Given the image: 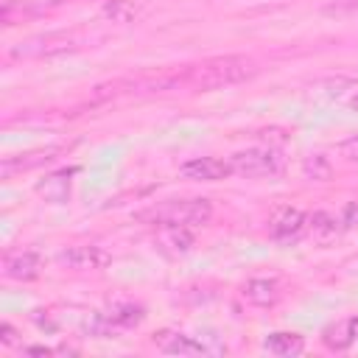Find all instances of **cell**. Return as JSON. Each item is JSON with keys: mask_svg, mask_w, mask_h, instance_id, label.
Segmentation results:
<instances>
[{"mask_svg": "<svg viewBox=\"0 0 358 358\" xmlns=\"http://www.w3.org/2000/svg\"><path fill=\"white\" fill-rule=\"evenodd\" d=\"M255 76V62L246 56H215L199 64H190L182 73V84L193 90H218Z\"/></svg>", "mask_w": 358, "mask_h": 358, "instance_id": "obj_1", "label": "cell"}, {"mask_svg": "<svg viewBox=\"0 0 358 358\" xmlns=\"http://www.w3.org/2000/svg\"><path fill=\"white\" fill-rule=\"evenodd\" d=\"M213 218V204L207 199H171L137 213V221L151 227H204Z\"/></svg>", "mask_w": 358, "mask_h": 358, "instance_id": "obj_2", "label": "cell"}, {"mask_svg": "<svg viewBox=\"0 0 358 358\" xmlns=\"http://www.w3.org/2000/svg\"><path fill=\"white\" fill-rule=\"evenodd\" d=\"M229 165H232L235 173L249 176V179H257V176H274V173H280L282 171V157L274 148H246V151L232 154Z\"/></svg>", "mask_w": 358, "mask_h": 358, "instance_id": "obj_3", "label": "cell"}, {"mask_svg": "<svg viewBox=\"0 0 358 358\" xmlns=\"http://www.w3.org/2000/svg\"><path fill=\"white\" fill-rule=\"evenodd\" d=\"M109 260L112 255L98 243H78V246H67L59 252V263L67 268H78V271H98L109 266Z\"/></svg>", "mask_w": 358, "mask_h": 358, "instance_id": "obj_4", "label": "cell"}, {"mask_svg": "<svg viewBox=\"0 0 358 358\" xmlns=\"http://www.w3.org/2000/svg\"><path fill=\"white\" fill-rule=\"evenodd\" d=\"M308 229V215L296 207H280L268 224V235L277 243H296Z\"/></svg>", "mask_w": 358, "mask_h": 358, "instance_id": "obj_5", "label": "cell"}, {"mask_svg": "<svg viewBox=\"0 0 358 358\" xmlns=\"http://www.w3.org/2000/svg\"><path fill=\"white\" fill-rule=\"evenodd\" d=\"M42 271V257L34 249H17L3 257V274L17 282H31Z\"/></svg>", "mask_w": 358, "mask_h": 358, "instance_id": "obj_6", "label": "cell"}, {"mask_svg": "<svg viewBox=\"0 0 358 358\" xmlns=\"http://www.w3.org/2000/svg\"><path fill=\"white\" fill-rule=\"evenodd\" d=\"M241 296L252 308H274L282 296V285L277 277H252L241 285Z\"/></svg>", "mask_w": 358, "mask_h": 358, "instance_id": "obj_7", "label": "cell"}, {"mask_svg": "<svg viewBox=\"0 0 358 358\" xmlns=\"http://www.w3.org/2000/svg\"><path fill=\"white\" fill-rule=\"evenodd\" d=\"M179 173L185 179H196V182H218V179H227L235 171L224 159H215V157H193V159L182 162Z\"/></svg>", "mask_w": 358, "mask_h": 358, "instance_id": "obj_8", "label": "cell"}, {"mask_svg": "<svg viewBox=\"0 0 358 358\" xmlns=\"http://www.w3.org/2000/svg\"><path fill=\"white\" fill-rule=\"evenodd\" d=\"M76 48V39L67 36V34H48V36H36L31 42H20L11 56L14 59H22V56H53V53H64V50H73Z\"/></svg>", "mask_w": 358, "mask_h": 358, "instance_id": "obj_9", "label": "cell"}, {"mask_svg": "<svg viewBox=\"0 0 358 358\" xmlns=\"http://www.w3.org/2000/svg\"><path fill=\"white\" fill-rule=\"evenodd\" d=\"M151 341L159 352H168V355H207V350L199 338L185 336L179 330H159V333H154Z\"/></svg>", "mask_w": 358, "mask_h": 358, "instance_id": "obj_10", "label": "cell"}, {"mask_svg": "<svg viewBox=\"0 0 358 358\" xmlns=\"http://www.w3.org/2000/svg\"><path fill=\"white\" fill-rule=\"evenodd\" d=\"M358 341V316L338 319L322 330V344L333 352H344Z\"/></svg>", "mask_w": 358, "mask_h": 358, "instance_id": "obj_11", "label": "cell"}, {"mask_svg": "<svg viewBox=\"0 0 358 358\" xmlns=\"http://www.w3.org/2000/svg\"><path fill=\"white\" fill-rule=\"evenodd\" d=\"M59 154V148H39V151H28V154H20V157H6L3 165H0V176L3 179H11L14 173L20 171H31V168H39L45 162H53Z\"/></svg>", "mask_w": 358, "mask_h": 358, "instance_id": "obj_12", "label": "cell"}, {"mask_svg": "<svg viewBox=\"0 0 358 358\" xmlns=\"http://www.w3.org/2000/svg\"><path fill=\"white\" fill-rule=\"evenodd\" d=\"M70 176H73V168L56 171V173L45 176L42 182H36V193L50 204H64L70 199Z\"/></svg>", "mask_w": 358, "mask_h": 358, "instance_id": "obj_13", "label": "cell"}, {"mask_svg": "<svg viewBox=\"0 0 358 358\" xmlns=\"http://www.w3.org/2000/svg\"><path fill=\"white\" fill-rule=\"evenodd\" d=\"M103 313H106L109 322H112L115 327H120V330L137 327V324L145 319L143 305H137V302H131V299H115V302H109V308H106Z\"/></svg>", "mask_w": 358, "mask_h": 358, "instance_id": "obj_14", "label": "cell"}, {"mask_svg": "<svg viewBox=\"0 0 358 358\" xmlns=\"http://www.w3.org/2000/svg\"><path fill=\"white\" fill-rule=\"evenodd\" d=\"M263 347H266L268 352H274V355L291 358V355H299V352L305 350V338H302L299 333H285V330H280V333L266 336Z\"/></svg>", "mask_w": 358, "mask_h": 358, "instance_id": "obj_15", "label": "cell"}, {"mask_svg": "<svg viewBox=\"0 0 358 358\" xmlns=\"http://www.w3.org/2000/svg\"><path fill=\"white\" fill-rule=\"evenodd\" d=\"M159 243L176 255H185L193 249V232L187 227H162V235H159Z\"/></svg>", "mask_w": 358, "mask_h": 358, "instance_id": "obj_16", "label": "cell"}, {"mask_svg": "<svg viewBox=\"0 0 358 358\" xmlns=\"http://www.w3.org/2000/svg\"><path fill=\"white\" fill-rule=\"evenodd\" d=\"M308 229L313 232L316 241L327 243L330 238H336V232H338V221H336V215H330V213H324V210H316L313 215H308Z\"/></svg>", "mask_w": 358, "mask_h": 358, "instance_id": "obj_17", "label": "cell"}, {"mask_svg": "<svg viewBox=\"0 0 358 358\" xmlns=\"http://www.w3.org/2000/svg\"><path fill=\"white\" fill-rule=\"evenodd\" d=\"M103 17H109L112 22H134L140 17V3L134 0H106L103 3Z\"/></svg>", "mask_w": 358, "mask_h": 358, "instance_id": "obj_18", "label": "cell"}, {"mask_svg": "<svg viewBox=\"0 0 358 358\" xmlns=\"http://www.w3.org/2000/svg\"><path fill=\"white\" fill-rule=\"evenodd\" d=\"M302 173H305V179L324 182V179H330L333 165H330V159H327L324 154H310V157L302 159Z\"/></svg>", "mask_w": 358, "mask_h": 358, "instance_id": "obj_19", "label": "cell"}, {"mask_svg": "<svg viewBox=\"0 0 358 358\" xmlns=\"http://www.w3.org/2000/svg\"><path fill=\"white\" fill-rule=\"evenodd\" d=\"M338 151H341V157H344V159H350V162H358V134L347 137V140L338 145Z\"/></svg>", "mask_w": 358, "mask_h": 358, "instance_id": "obj_20", "label": "cell"}, {"mask_svg": "<svg viewBox=\"0 0 358 358\" xmlns=\"http://www.w3.org/2000/svg\"><path fill=\"white\" fill-rule=\"evenodd\" d=\"M0 341H3V344H8V347H11V344H17V330H14L8 322H3V324H0Z\"/></svg>", "mask_w": 358, "mask_h": 358, "instance_id": "obj_21", "label": "cell"}, {"mask_svg": "<svg viewBox=\"0 0 358 358\" xmlns=\"http://www.w3.org/2000/svg\"><path fill=\"white\" fill-rule=\"evenodd\" d=\"M352 109H355V112H358V95H355V98H352Z\"/></svg>", "mask_w": 358, "mask_h": 358, "instance_id": "obj_22", "label": "cell"}]
</instances>
